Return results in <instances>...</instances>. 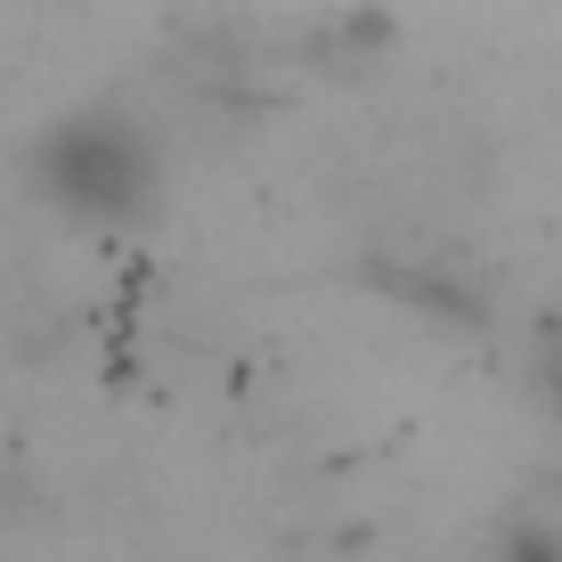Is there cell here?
Listing matches in <instances>:
<instances>
[{
    "instance_id": "obj_1",
    "label": "cell",
    "mask_w": 562,
    "mask_h": 562,
    "mask_svg": "<svg viewBox=\"0 0 562 562\" xmlns=\"http://www.w3.org/2000/svg\"><path fill=\"white\" fill-rule=\"evenodd\" d=\"M25 180L49 212L82 228H123L139 221L164 188V155H155L147 123L123 106H74L57 114L42 139L25 147Z\"/></svg>"
},
{
    "instance_id": "obj_2",
    "label": "cell",
    "mask_w": 562,
    "mask_h": 562,
    "mask_svg": "<svg viewBox=\"0 0 562 562\" xmlns=\"http://www.w3.org/2000/svg\"><path fill=\"white\" fill-rule=\"evenodd\" d=\"M490 562H562V530H554V521H530V514H514V521H497V538H490Z\"/></svg>"
},
{
    "instance_id": "obj_3",
    "label": "cell",
    "mask_w": 562,
    "mask_h": 562,
    "mask_svg": "<svg viewBox=\"0 0 562 562\" xmlns=\"http://www.w3.org/2000/svg\"><path fill=\"white\" fill-rule=\"evenodd\" d=\"M530 375H538V400L562 416V318L538 326V342H530Z\"/></svg>"
}]
</instances>
